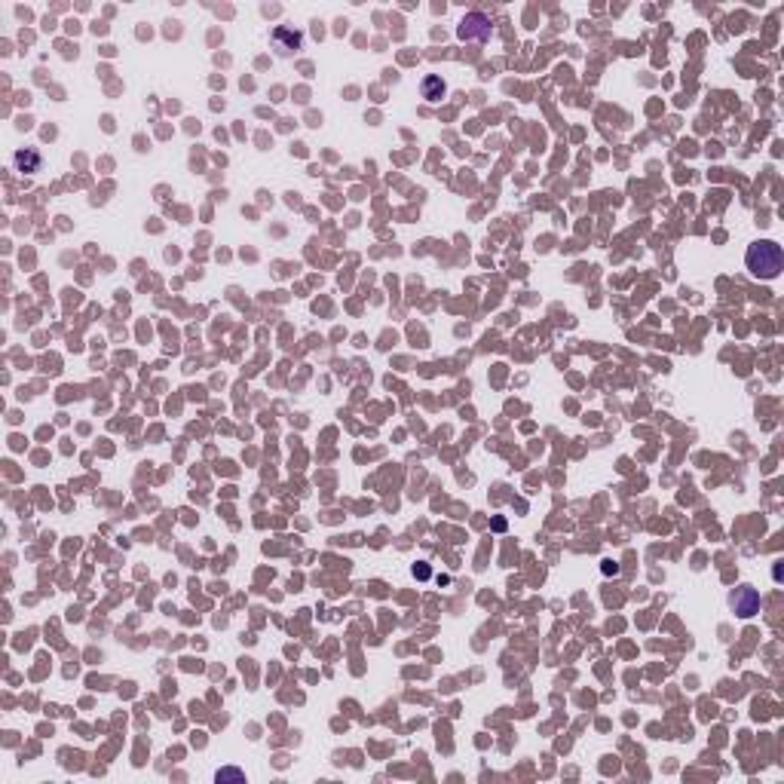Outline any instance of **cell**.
<instances>
[{"label": "cell", "mask_w": 784, "mask_h": 784, "mask_svg": "<svg viewBox=\"0 0 784 784\" xmlns=\"http://www.w3.org/2000/svg\"><path fill=\"white\" fill-rule=\"evenodd\" d=\"M744 261H748V270L757 276V279H778L781 270H784V252H781L778 242H772V239L754 242L748 248V254H744Z\"/></svg>", "instance_id": "6da1fadb"}, {"label": "cell", "mask_w": 784, "mask_h": 784, "mask_svg": "<svg viewBox=\"0 0 784 784\" xmlns=\"http://www.w3.org/2000/svg\"><path fill=\"white\" fill-rule=\"evenodd\" d=\"M729 604H732V610H735V616L751 619L754 613H760V591L751 588V586H739V588L732 591Z\"/></svg>", "instance_id": "7a4b0ae2"}, {"label": "cell", "mask_w": 784, "mask_h": 784, "mask_svg": "<svg viewBox=\"0 0 784 784\" xmlns=\"http://www.w3.org/2000/svg\"><path fill=\"white\" fill-rule=\"evenodd\" d=\"M273 46H276V52H279V55H291L294 50H301V46H303V34L294 31V28L279 25L273 31Z\"/></svg>", "instance_id": "3957f363"}, {"label": "cell", "mask_w": 784, "mask_h": 784, "mask_svg": "<svg viewBox=\"0 0 784 784\" xmlns=\"http://www.w3.org/2000/svg\"><path fill=\"white\" fill-rule=\"evenodd\" d=\"M13 162H16V169H18V172H25V175H31V172H37V169H40V154H37L34 147H25V150H16Z\"/></svg>", "instance_id": "277c9868"}, {"label": "cell", "mask_w": 784, "mask_h": 784, "mask_svg": "<svg viewBox=\"0 0 784 784\" xmlns=\"http://www.w3.org/2000/svg\"><path fill=\"white\" fill-rule=\"evenodd\" d=\"M442 95H444V80L435 77V74H429V77L423 80V99L426 101H438Z\"/></svg>", "instance_id": "5b68a950"}, {"label": "cell", "mask_w": 784, "mask_h": 784, "mask_svg": "<svg viewBox=\"0 0 784 784\" xmlns=\"http://www.w3.org/2000/svg\"><path fill=\"white\" fill-rule=\"evenodd\" d=\"M224 778H236V781H242V772H236V769H224V772H218V781H224Z\"/></svg>", "instance_id": "8992f818"}]
</instances>
